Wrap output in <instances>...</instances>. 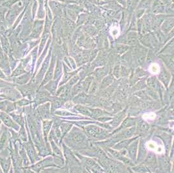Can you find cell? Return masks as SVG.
<instances>
[{
    "mask_svg": "<svg viewBox=\"0 0 174 173\" xmlns=\"http://www.w3.org/2000/svg\"><path fill=\"white\" fill-rule=\"evenodd\" d=\"M150 71L153 74H158L160 72V67L157 63H153L150 67Z\"/></svg>",
    "mask_w": 174,
    "mask_h": 173,
    "instance_id": "277c9868",
    "label": "cell"
},
{
    "mask_svg": "<svg viewBox=\"0 0 174 173\" xmlns=\"http://www.w3.org/2000/svg\"><path fill=\"white\" fill-rule=\"evenodd\" d=\"M147 146L150 150H156L157 148L156 144L153 142H148Z\"/></svg>",
    "mask_w": 174,
    "mask_h": 173,
    "instance_id": "9c48e42d",
    "label": "cell"
},
{
    "mask_svg": "<svg viewBox=\"0 0 174 173\" xmlns=\"http://www.w3.org/2000/svg\"><path fill=\"white\" fill-rule=\"evenodd\" d=\"M1 120H3V123H5V125H7L8 127H14V126L16 125L14 124L12 120L10 118V117L8 116V115L5 114H1Z\"/></svg>",
    "mask_w": 174,
    "mask_h": 173,
    "instance_id": "6da1fadb",
    "label": "cell"
},
{
    "mask_svg": "<svg viewBox=\"0 0 174 173\" xmlns=\"http://www.w3.org/2000/svg\"><path fill=\"white\" fill-rule=\"evenodd\" d=\"M61 104H62V101L61 102V101H59V99H56L55 101H54V102L53 103V107L55 108H57L58 107H61Z\"/></svg>",
    "mask_w": 174,
    "mask_h": 173,
    "instance_id": "8fae6325",
    "label": "cell"
},
{
    "mask_svg": "<svg viewBox=\"0 0 174 173\" xmlns=\"http://www.w3.org/2000/svg\"><path fill=\"white\" fill-rule=\"evenodd\" d=\"M27 151L28 153H29V156H31V157L33 159V157H34L33 156L35 155V151H34V150H33V148H32L31 146H30L28 148Z\"/></svg>",
    "mask_w": 174,
    "mask_h": 173,
    "instance_id": "4fadbf2b",
    "label": "cell"
},
{
    "mask_svg": "<svg viewBox=\"0 0 174 173\" xmlns=\"http://www.w3.org/2000/svg\"><path fill=\"white\" fill-rule=\"evenodd\" d=\"M156 150H157V153H162V152L163 151V148H162L161 146L157 147Z\"/></svg>",
    "mask_w": 174,
    "mask_h": 173,
    "instance_id": "9a60e30c",
    "label": "cell"
},
{
    "mask_svg": "<svg viewBox=\"0 0 174 173\" xmlns=\"http://www.w3.org/2000/svg\"><path fill=\"white\" fill-rule=\"evenodd\" d=\"M84 139V136L82 134L79 133H76L72 135V140L73 142L76 143H79L81 142H82Z\"/></svg>",
    "mask_w": 174,
    "mask_h": 173,
    "instance_id": "3957f363",
    "label": "cell"
},
{
    "mask_svg": "<svg viewBox=\"0 0 174 173\" xmlns=\"http://www.w3.org/2000/svg\"><path fill=\"white\" fill-rule=\"evenodd\" d=\"M88 132L90 135H92L93 136H97L101 133V130L95 127H90L88 129Z\"/></svg>",
    "mask_w": 174,
    "mask_h": 173,
    "instance_id": "7a4b0ae2",
    "label": "cell"
},
{
    "mask_svg": "<svg viewBox=\"0 0 174 173\" xmlns=\"http://www.w3.org/2000/svg\"><path fill=\"white\" fill-rule=\"evenodd\" d=\"M155 118V114L154 113H148L144 114L143 118L145 120H153Z\"/></svg>",
    "mask_w": 174,
    "mask_h": 173,
    "instance_id": "52a82bcc",
    "label": "cell"
},
{
    "mask_svg": "<svg viewBox=\"0 0 174 173\" xmlns=\"http://www.w3.org/2000/svg\"><path fill=\"white\" fill-rule=\"evenodd\" d=\"M6 140H7V136L6 135H3L0 140V148H2L5 145Z\"/></svg>",
    "mask_w": 174,
    "mask_h": 173,
    "instance_id": "30bf717a",
    "label": "cell"
},
{
    "mask_svg": "<svg viewBox=\"0 0 174 173\" xmlns=\"http://www.w3.org/2000/svg\"><path fill=\"white\" fill-rule=\"evenodd\" d=\"M1 162L2 166H3V168H5V170H6V171H7V170H8V166H9L8 162V161H1Z\"/></svg>",
    "mask_w": 174,
    "mask_h": 173,
    "instance_id": "5bb4252c",
    "label": "cell"
},
{
    "mask_svg": "<svg viewBox=\"0 0 174 173\" xmlns=\"http://www.w3.org/2000/svg\"><path fill=\"white\" fill-rule=\"evenodd\" d=\"M51 123L49 121H46L44 122V131L45 135H47L48 133L49 132V130L50 129V127H51Z\"/></svg>",
    "mask_w": 174,
    "mask_h": 173,
    "instance_id": "8992f818",
    "label": "cell"
},
{
    "mask_svg": "<svg viewBox=\"0 0 174 173\" xmlns=\"http://www.w3.org/2000/svg\"><path fill=\"white\" fill-rule=\"evenodd\" d=\"M77 109H78V110H79V111H80L82 114H83L90 115V112H89V111L88 110V109H87V108H85V107H81V106H79V107H77Z\"/></svg>",
    "mask_w": 174,
    "mask_h": 173,
    "instance_id": "ba28073f",
    "label": "cell"
},
{
    "mask_svg": "<svg viewBox=\"0 0 174 173\" xmlns=\"http://www.w3.org/2000/svg\"><path fill=\"white\" fill-rule=\"evenodd\" d=\"M139 128L141 130V131H146V129H148V124H147L146 123H145V122H142L139 125Z\"/></svg>",
    "mask_w": 174,
    "mask_h": 173,
    "instance_id": "7c38bea8",
    "label": "cell"
},
{
    "mask_svg": "<svg viewBox=\"0 0 174 173\" xmlns=\"http://www.w3.org/2000/svg\"><path fill=\"white\" fill-rule=\"evenodd\" d=\"M110 34L112 36L114 37H117L120 34V30H119L118 28L114 26L113 28H112L110 30Z\"/></svg>",
    "mask_w": 174,
    "mask_h": 173,
    "instance_id": "5b68a950",
    "label": "cell"
},
{
    "mask_svg": "<svg viewBox=\"0 0 174 173\" xmlns=\"http://www.w3.org/2000/svg\"><path fill=\"white\" fill-rule=\"evenodd\" d=\"M87 163L88 164V165H90V166H92V165H94L95 163H94V162L93 161H92V160H87Z\"/></svg>",
    "mask_w": 174,
    "mask_h": 173,
    "instance_id": "2e32d148",
    "label": "cell"
}]
</instances>
